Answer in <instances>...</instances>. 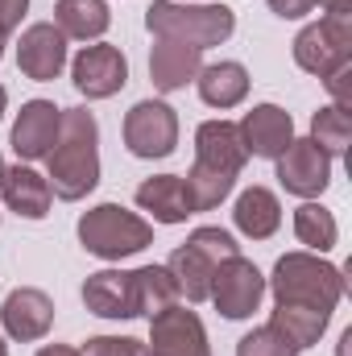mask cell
Masks as SVG:
<instances>
[{"mask_svg":"<svg viewBox=\"0 0 352 356\" xmlns=\"http://www.w3.org/2000/svg\"><path fill=\"white\" fill-rule=\"evenodd\" d=\"M50 191L63 203H79L99 186V124L91 108H63L58 141L46 154Z\"/></svg>","mask_w":352,"mask_h":356,"instance_id":"1","label":"cell"},{"mask_svg":"<svg viewBox=\"0 0 352 356\" xmlns=\"http://www.w3.org/2000/svg\"><path fill=\"white\" fill-rule=\"evenodd\" d=\"M145 29L154 38L182 42L195 50L224 46L237 29V13L216 0H154L145 8Z\"/></svg>","mask_w":352,"mask_h":356,"instance_id":"2","label":"cell"},{"mask_svg":"<svg viewBox=\"0 0 352 356\" xmlns=\"http://www.w3.org/2000/svg\"><path fill=\"white\" fill-rule=\"evenodd\" d=\"M265 290L273 294V302H294V307H315V311H336L344 298V273L323 261L319 253H286L278 257V266L269 273Z\"/></svg>","mask_w":352,"mask_h":356,"instance_id":"3","label":"cell"},{"mask_svg":"<svg viewBox=\"0 0 352 356\" xmlns=\"http://www.w3.org/2000/svg\"><path fill=\"white\" fill-rule=\"evenodd\" d=\"M79 245L99 261H125L154 245V224L120 203H95L79 216Z\"/></svg>","mask_w":352,"mask_h":356,"instance_id":"4","label":"cell"},{"mask_svg":"<svg viewBox=\"0 0 352 356\" xmlns=\"http://www.w3.org/2000/svg\"><path fill=\"white\" fill-rule=\"evenodd\" d=\"M241 253V245H237V236L232 232H224V228H195L191 236H186V245H178L175 253H170V277H175L178 286V298H186V302H207V290H211V273L220 261H228V257H237Z\"/></svg>","mask_w":352,"mask_h":356,"instance_id":"5","label":"cell"},{"mask_svg":"<svg viewBox=\"0 0 352 356\" xmlns=\"http://www.w3.org/2000/svg\"><path fill=\"white\" fill-rule=\"evenodd\" d=\"M294 63L315 79H328L336 67L352 63V13H323L303 25L294 38Z\"/></svg>","mask_w":352,"mask_h":356,"instance_id":"6","label":"cell"},{"mask_svg":"<svg viewBox=\"0 0 352 356\" xmlns=\"http://www.w3.org/2000/svg\"><path fill=\"white\" fill-rule=\"evenodd\" d=\"M178 145V112L166 99H137L125 112V149L133 158L158 162L170 158Z\"/></svg>","mask_w":352,"mask_h":356,"instance_id":"7","label":"cell"},{"mask_svg":"<svg viewBox=\"0 0 352 356\" xmlns=\"http://www.w3.org/2000/svg\"><path fill=\"white\" fill-rule=\"evenodd\" d=\"M207 298L216 302V311H220L224 319H249L265 298V273L253 266L249 257L237 253V257H228V261L216 266Z\"/></svg>","mask_w":352,"mask_h":356,"instance_id":"8","label":"cell"},{"mask_svg":"<svg viewBox=\"0 0 352 356\" xmlns=\"http://www.w3.org/2000/svg\"><path fill=\"white\" fill-rule=\"evenodd\" d=\"M278 182L286 195L294 199H319L332 182V158L311 141V137H294L278 158Z\"/></svg>","mask_w":352,"mask_h":356,"instance_id":"9","label":"cell"},{"mask_svg":"<svg viewBox=\"0 0 352 356\" xmlns=\"http://www.w3.org/2000/svg\"><path fill=\"white\" fill-rule=\"evenodd\" d=\"M71 83L88 99H112L129 83V58L120 54V46H108V42L83 46L71 58Z\"/></svg>","mask_w":352,"mask_h":356,"instance_id":"10","label":"cell"},{"mask_svg":"<svg viewBox=\"0 0 352 356\" xmlns=\"http://www.w3.org/2000/svg\"><path fill=\"white\" fill-rule=\"evenodd\" d=\"M145 356H211L207 344V327L195 311L186 307H166L162 315L150 319V340H145Z\"/></svg>","mask_w":352,"mask_h":356,"instance_id":"11","label":"cell"},{"mask_svg":"<svg viewBox=\"0 0 352 356\" xmlns=\"http://www.w3.org/2000/svg\"><path fill=\"white\" fill-rule=\"evenodd\" d=\"M17 67L33 83H54L67 67V38L54 21H33L17 42Z\"/></svg>","mask_w":352,"mask_h":356,"instance_id":"12","label":"cell"},{"mask_svg":"<svg viewBox=\"0 0 352 356\" xmlns=\"http://www.w3.org/2000/svg\"><path fill=\"white\" fill-rule=\"evenodd\" d=\"M0 323H4L8 340L33 344L54 327V298L46 290H38V286H17L0 307Z\"/></svg>","mask_w":352,"mask_h":356,"instance_id":"13","label":"cell"},{"mask_svg":"<svg viewBox=\"0 0 352 356\" xmlns=\"http://www.w3.org/2000/svg\"><path fill=\"white\" fill-rule=\"evenodd\" d=\"M58 124H63V108L54 99H29L21 104L17 120H13V154L21 162H38L54 149L58 141Z\"/></svg>","mask_w":352,"mask_h":356,"instance_id":"14","label":"cell"},{"mask_svg":"<svg viewBox=\"0 0 352 356\" xmlns=\"http://www.w3.org/2000/svg\"><path fill=\"white\" fill-rule=\"evenodd\" d=\"M237 133H241V145H245L249 158H269V162H273V158L294 141V120H290V112L278 108V104H253V108L241 116Z\"/></svg>","mask_w":352,"mask_h":356,"instance_id":"15","label":"cell"},{"mask_svg":"<svg viewBox=\"0 0 352 356\" xmlns=\"http://www.w3.org/2000/svg\"><path fill=\"white\" fill-rule=\"evenodd\" d=\"M0 195H4V207H8V211H17L21 220H46V216H50V203H54L50 182L38 175L29 162L4 166Z\"/></svg>","mask_w":352,"mask_h":356,"instance_id":"16","label":"cell"},{"mask_svg":"<svg viewBox=\"0 0 352 356\" xmlns=\"http://www.w3.org/2000/svg\"><path fill=\"white\" fill-rule=\"evenodd\" d=\"M195 162L216 166V170H224V175L241 178L249 154H245V145H241L237 124L224 120V116H220V120H203V124L195 129Z\"/></svg>","mask_w":352,"mask_h":356,"instance_id":"17","label":"cell"},{"mask_svg":"<svg viewBox=\"0 0 352 356\" xmlns=\"http://www.w3.org/2000/svg\"><path fill=\"white\" fill-rule=\"evenodd\" d=\"M83 307L99 319H133V269H99L83 282Z\"/></svg>","mask_w":352,"mask_h":356,"instance_id":"18","label":"cell"},{"mask_svg":"<svg viewBox=\"0 0 352 356\" xmlns=\"http://www.w3.org/2000/svg\"><path fill=\"white\" fill-rule=\"evenodd\" d=\"M199 71H203V50H195V46L158 38V46L150 50V79H154V88L162 91V95L195 83Z\"/></svg>","mask_w":352,"mask_h":356,"instance_id":"19","label":"cell"},{"mask_svg":"<svg viewBox=\"0 0 352 356\" xmlns=\"http://www.w3.org/2000/svg\"><path fill=\"white\" fill-rule=\"evenodd\" d=\"M137 207L154 216V224H186V216H195L191 195L182 175H154L137 186Z\"/></svg>","mask_w":352,"mask_h":356,"instance_id":"20","label":"cell"},{"mask_svg":"<svg viewBox=\"0 0 352 356\" xmlns=\"http://www.w3.org/2000/svg\"><path fill=\"white\" fill-rule=\"evenodd\" d=\"M195 88H199V99H203L207 108L228 112V108L245 104V95H249V71H245V63H237V58H220V63H207V67L195 75Z\"/></svg>","mask_w":352,"mask_h":356,"instance_id":"21","label":"cell"},{"mask_svg":"<svg viewBox=\"0 0 352 356\" xmlns=\"http://www.w3.org/2000/svg\"><path fill=\"white\" fill-rule=\"evenodd\" d=\"M232 224L249 236V241H269L278 228H282V203L269 186H245L237 195V207H232Z\"/></svg>","mask_w":352,"mask_h":356,"instance_id":"22","label":"cell"},{"mask_svg":"<svg viewBox=\"0 0 352 356\" xmlns=\"http://www.w3.org/2000/svg\"><path fill=\"white\" fill-rule=\"evenodd\" d=\"M328 323H332V311L294 307V302H278V307H273V315H269V327H273L286 344H294L298 353H303V348H311V344H319V340H323V332H328Z\"/></svg>","mask_w":352,"mask_h":356,"instance_id":"23","label":"cell"},{"mask_svg":"<svg viewBox=\"0 0 352 356\" xmlns=\"http://www.w3.org/2000/svg\"><path fill=\"white\" fill-rule=\"evenodd\" d=\"M54 25L63 29V38L99 42L112 25V8H108V0H58L54 4Z\"/></svg>","mask_w":352,"mask_h":356,"instance_id":"24","label":"cell"},{"mask_svg":"<svg viewBox=\"0 0 352 356\" xmlns=\"http://www.w3.org/2000/svg\"><path fill=\"white\" fill-rule=\"evenodd\" d=\"M178 302V286L166 266L133 269V319H154Z\"/></svg>","mask_w":352,"mask_h":356,"instance_id":"25","label":"cell"},{"mask_svg":"<svg viewBox=\"0 0 352 356\" xmlns=\"http://www.w3.org/2000/svg\"><path fill=\"white\" fill-rule=\"evenodd\" d=\"M294 236H298V245H307V253H332L336 249V241H340V224H336V216L323 207V203H315V199H303V207L294 211Z\"/></svg>","mask_w":352,"mask_h":356,"instance_id":"26","label":"cell"},{"mask_svg":"<svg viewBox=\"0 0 352 356\" xmlns=\"http://www.w3.org/2000/svg\"><path fill=\"white\" fill-rule=\"evenodd\" d=\"M186 195H191V207L195 211H211V207H220L228 195H232V186H237V175H224V170H216V166H203V162H195L191 170H186Z\"/></svg>","mask_w":352,"mask_h":356,"instance_id":"27","label":"cell"},{"mask_svg":"<svg viewBox=\"0 0 352 356\" xmlns=\"http://www.w3.org/2000/svg\"><path fill=\"white\" fill-rule=\"evenodd\" d=\"M311 141L328 154V158H344L349 154V141H352V116L344 108L328 104L311 116Z\"/></svg>","mask_w":352,"mask_h":356,"instance_id":"28","label":"cell"},{"mask_svg":"<svg viewBox=\"0 0 352 356\" xmlns=\"http://www.w3.org/2000/svg\"><path fill=\"white\" fill-rule=\"evenodd\" d=\"M237 356H298V348H294V344H286V340L265 323V327H253L249 336H241Z\"/></svg>","mask_w":352,"mask_h":356,"instance_id":"29","label":"cell"},{"mask_svg":"<svg viewBox=\"0 0 352 356\" xmlns=\"http://www.w3.org/2000/svg\"><path fill=\"white\" fill-rule=\"evenodd\" d=\"M79 356H145V344L133 336H91Z\"/></svg>","mask_w":352,"mask_h":356,"instance_id":"30","label":"cell"},{"mask_svg":"<svg viewBox=\"0 0 352 356\" xmlns=\"http://www.w3.org/2000/svg\"><path fill=\"white\" fill-rule=\"evenodd\" d=\"M352 63H344V67H336L328 79H323V88H328V95H332V104L336 108H344V112H352Z\"/></svg>","mask_w":352,"mask_h":356,"instance_id":"31","label":"cell"},{"mask_svg":"<svg viewBox=\"0 0 352 356\" xmlns=\"http://www.w3.org/2000/svg\"><path fill=\"white\" fill-rule=\"evenodd\" d=\"M29 13V0H0V38L8 42V33L21 25V17Z\"/></svg>","mask_w":352,"mask_h":356,"instance_id":"32","label":"cell"},{"mask_svg":"<svg viewBox=\"0 0 352 356\" xmlns=\"http://www.w3.org/2000/svg\"><path fill=\"white\" fill-rule=\"evenodd\" d=\"M265 4H269V13L282 17V21H298V17L315 13V0H265Z\"/></svg>","mask_w":352,"mask_h":356,"instance_id":"33","label":"cell"},{"mask_svg":"<svg viewBox=\"0 0 352 356\" xmlns=\"http://www.w3.org/2000/svg\"><path fill=\"white\" fill-rule=\"evenodd\" d=\"M315 8H323V13H352V0H315Z\"/></svg>","mask_w":352,"mask_h":356,"instance_id":"34","label":"cell"},{"mask_svg":"<svg viewBox=\"0 0 352 356\" xmlns=\"http://www.w3.org/2000/svg\"><path fill=\"white\" fill-rule=\"evenodd\" d=\"M38 356H79V348H71V344H46V348H38Z\"/></svg>","mask_w":352,"mask_h":356,"instance_id":"35","label":"cell"},{"mask_svg":"<svg viewBox=\"0 0 352 356\" xmlns=\"http://www.w3.org/2000/svg\"><path fill=\"white\" fill-rule=\"evenodd\" d=\"M4 108H8V91H4V83H0V120H4Z\"/></svg>","mask_w":352,"mask_h":356,"instance_id":"36","label":"cell"},{"mask_svg":"<svg viewBox=\"0 0 352 356\" xmlns=\"http://www.w3.org/2000/svg\"><path fill=\"white\" fill-rule=\"evenodd\" d=\"M0 356H8V344H4V336H0Z\"/></svg>","mask_w":352,"mask_h":356,"instance_id":"37","label":"cell"},{"mask_svg":"<svg viewBox=\"0 0 352 356\" xmlns=\"http://www.w3.org/2000/svg\"><path fill=\"white\" fill-rule=\"evenodd\" d=\"M4 46H8V42H4V38H0V58H4Z\"/></svg>","mask_w":352,"mask_h":356,"instance_id":"38","label":"cell"},{"mask_svg":"<svg viewBox=\"0 0 352 356\" xmlns=\"http://www.w3.org/2000/svg\"><path fill=\"white\" fill-rule=\"evenodd\" d=\"M0 178H4V158H0Z\"/></svg>","mask_w":352,"mask_h":356,"instance_id":"39","label":"cell"}]
</instances>
